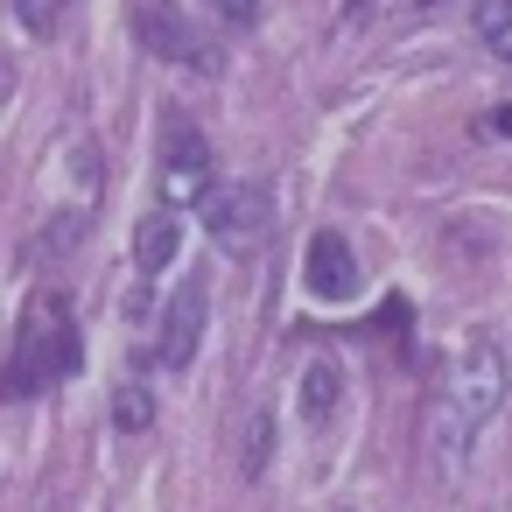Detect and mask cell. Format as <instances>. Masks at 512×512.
Wrapping results in <instances>:
<instances>
[{
  "label": "cell",
  "instance_id": "obj_1",
  "mask_svg": "<svg viewBox=\"0 0 512 512\" xmlns=\"http://www.w3.org/2000/svg\"><path fill=\"white\" fill-rule=\"evenodd\" d=\"M498 407H505V344H498V337H470L463 358L449 365V393H442V407H435V463L456 470L463 449H470V435H477Z\"/></svg>",
  "mask_w": 512,
  "mask_h": 512
},
{
  "label": "cell",
  "instance_id": "obj_4",
  "mask_svg": "<svg viewBox=\"0 0 512 512\" xmlns=\"http://www.w3.org/2000/svg\"><path fill=\"white\" fill-rule=\"evenodd\" d=\"M204 232H211V246H225V253H260L267 232H274V197H267L260 183L211 190V197H204Z\"/></svg>",
  "mask_w": 512,
  "mask_h": 512
},
{
  "label": "cell",
  "instance_id": "obj_17",
  "mask_svg": "<svg viewBox=\"0 0 512 512\" xmlns=\"http://www.w3.org/2000/svg\"><path fill=\"white\" fill-rule=\"evenodd\" d=\"M491 50H498V57H505V64H512V29H505V36H498V43H491Z\"/></svg>",
  "mask_w": 512,
  "mask_h": 512
},
{
  "label": "cell",
  "instance_id": "obj_7",
  "mask_svg": "<svg viewBox=\"0 0 512 512\" xmlns=\"http://www.w3.org/2000/svg\"><path fill=\"white\" fill-rule=\"evenodd\" d=\"M197 344H204V281H183L169 295V316H162V365L183 372L197 358Z\"/></svg>",
  "mask_w": 512,
  "mask_h": 512
},
{
  "label": "cell",
  "instance_id": "obj_15",
  "mask_svg": "<svg viewBox=\"0 0 512 512\" xmlns=\"http://www.w3.org/2000/svg\"><path fill=\"white\" fill-rule=\"evenodd\" d=\"M484 127H491V134H498V141H512V106H498V113H491V120H484Z\"/></svg>",
  "mask_w": 512,
  "mask_h": 512
},
{
  "label": "cell",
  "instance_id": "obj_12",
  "mask_svg": "<svg viewBox=\"0 0 512 512\" xmlns=\"http://www.w3.org/2000/svg\"><path fill=\"white\" fill-rule=\"evenodd\" d=\"M15 15H22L36 36H57V22H64V0H15Z\"/></svg>",
  "mask_w": 512,
  "mask_h": 512
},
{
  "label": "cell",
  "instance_id": "obj_16",
  "mask_svg": "<svg viewBox=\"0 0 512 512\" xmlns=\"http://www.w3.org/2000/svg\"><path fill=\"white\" fill-rule=\"evenodd\" d=\"M365 8H372V0H344V22H358Z\"/></svg>",
  "mask_w": 512,
  "mask_h": 512
},
{
  "label": "cell",
  "instance_id": "obj_3",
  "mask_svg": "<svg viewBox=\"0 0 512 512\" xmlns=\"http://www.w3.org/2000/svg\"><path fill=\"white\" fill-rule=\"evenodd\" d=\"M134 36H141V50H155L162 64H190V71H204V78L225 71L218 43L176 8V0H134Z\"/></svg>",
  "mask_w": 512,
  "mask_h": 512
},
{
  "label": "cell",
  "instance_id": "obj_5",
  "mask_svg": "<svg viewBox=\"0 0 512 512\" xmlns=\"http://www.w3.org/2000/svg\"><path fill=\"white\" fill-rule=\"evenodd\" d=\"M162 197H169V211H190V204L211 197V148H204V134H197L190 120L169 127V148H162Z\"/></svg>",
  "mask_w": 512,
  "mask_h": 512
},
{
  "label": "cell",
  "instance_id": "obj_14",
  "mask_svg": "<svg viewBox=\"0 0 512 512\" xmlns=\"http://www.w3.org/2000/svg\"><path fill=\"white\" fill-rule=\"evenodd\" d=\"M218 15H225V22H253V15H260V0H218Z\"/></svg>",
  "mask_w": 512,
  "mask_h": 512
},
{
  "label": "cell",
  "instance_id": "obj_6",
  "mask_svg": "<svg viewBox=\"0 0 512 512\" xmlns=\"http://www.w3.org/2000/svg\"><path fill=\"white\" fill-rule=\"evenodd\" d=\"M302 281H309L316 302H351L358 295V253L337 232H316L309 253H302Z\"/></svg>",
  "mask_w": 512,
  "mask_h": 512
},
{
  "label": "cell",
  "instance_id": "obj_11",
  "mask_svg": "<svg viewBox=\"0 0 512 512\" xmlns=\"http://www.w3.org/2000/svg\"><path fill=\"white\" fill-rule=\"evenodd\" d=\"M267 449H274V421H267V414H253V428H246V477H260V470H267Z\"/></svg>",
  "mask_w": 512,
  "mask_h": 512
},
{
  "label": "cell",
  "instance_id": "obj_9",
  "mask_svg": "<svg viewBox=\"0 0 512 512\" xmlns=\"http://www.w3.org/2000/svg\"><path fill=\"white\" fill-rule=\"evenodd\" d=\"M337 393H344L337 365H309V372H302V414H309V421H330V414H337Z\"/></svg>",
  "mask_w": 512,
  "mask_h": 512
},
{
  "label": "cell",
  "instance_id": "obj_13",
  "mask_svg": "<svg viewBox=\"0 0 512 512\" xmlns=\"http://www.w3.org/2000/svg\"><path fill=\"white\" fill-rule=\"evenodd\" d=\"M477 29H484V43H498V36L512 29V0H484V15H477Z\"/></svg>",
  "mask_w": 512,
  "mask_h": 512
},
{
  "label": "cell",
  "instance_id": "obj_2",
  "mask_svg": "<svg viewBox=\"0 0 512 512\" xmlns=\"http://www.w3.org/2000/svg\"><path fill=\"white\" fill-rule=\"evenodd\" d=\"M78 372V316H71V302L64 295H29V309H22V330H15V358H8V372H0V393L8 400H29V393H43V386H57V379H71Z\"/></svg>",
  "mask_w": 512,
  "mask_h": 512
},
{
  "label": "cell",
  "instance_id": "obj_10",
  "mask_svg": "<svg viewBox=\"0 0 512 512\" xmlns=\"http://www.w3.org/2000/svg\"><path fill=\"white\" fill-rule=\"evenodd\" d=\"M148 421H155V400H148V386H120V393H113V428L141 435Z\"/></svg>",
  "mask_w": 512,
  "mask_h": 512
},
{
  "label": "cell",
  "instance_id": "obj_8",
  "mask_svg": "<svg viewBox=\"0 0 512 512\" xmlns=\"http://www.w3.org/2000/svg\"><path fill=\"white\" fill-rule=\"evenodd\" d=\"M176 246H183V218H176V211H155V218L134 225V267H141V274H162V267L176 260Z\"/></svg>",
  "mask_w": 512,
  "mask_h": 512
},
{
  "label": "cell",
  "instance_id": "obj_18",
  "mask_svg": "<svg viewBox=\"0 0 512 512\" xmlns=\"http://www.w3.org/2000/svg\"><path fill=\"white\" fill-rule=\"evenodd\" d=\"M421 8H435V0H421Z\"/></svg>",
  "mask_w": 512,
  "mask_h": 512
}]
</instances>
